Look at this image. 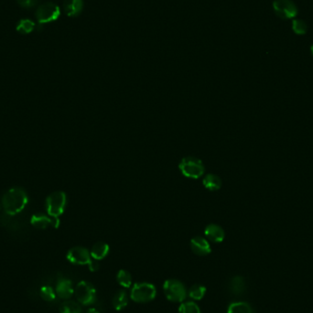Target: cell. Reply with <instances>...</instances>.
Listing matches in <instances>:
<instances>
[{"instance_id":"6da1fadb","label":"cell","mask_w":313,"mask_h":313,"mask_svg":"<svg viewBox=\"0 0 313 313\" xmlns=\"http://www.w3.org/2000/svg\"><path fill=\"white\" fill-rule=\"evenodd\" d=\"M28 202L27 192L22 188H12L6 192L2 199L3 208L9 215H16L22 212Z\"/></svg>"},{"instance_id":"7a4b0ae2","label":"cell","mask_w":313,"mask_h":313,"mask_svg":"<svg viewBox=\"0 0 313 313\" xmlns=\"http://www.w3.org/2000/svg\"><path fill=\"white\" fill-rule=\"evenodd\" d=\"M157 289L153 284L148 282L136 283L133 286L130 297L133 301L138 303H148L154 299Z\"/></svg>"},{"instance_id":"3957f363","label":"cell","mask_w":313,"mask_h":313,"mask_svg":"<svg viewBox=\"0 0 313 313\" xmlns=\"http://www.w3.org/2000/svg\"><path fill=\"white\" fill-rule=\"evenodd\" d=\"M165 296L171 302H183L188 291L182 282L177 279H168L163 285Z\"/></svg>"},{"instance_id":"277c9868","label":"cell","mask_w":313,"mask_h":313,"mask_svg":"<svg viewBox=\"0 0 313 313\" xmlns=\"http://www.w3.org/2000/svg\"><path fill=\"white\" fill-rule=\"evenodd\" d=\"M67 203V196L64 191H55L46 199V210L49 215L59 217L64 213Z\"/></svg>"},{"instance_id":"5b68a950","label":"cell","mask_w":313,"mask_h":313,"mask_svg":"<svg viewBox=\"0 0 313 313\" xmlns=\"http://www.w3.org/2000/svg\"><path fill=\"white\" fill-rule=\"evenodd\" d=\"M179 168L183 175L191 179H198L204 173L202 160L195 157H186L181 160Z\"/></svg>"},{"instance_id":"8992f818","label":"cell","mask_w":313,"mask_h":313,"mask_svg":"<svg viewBox=\"0 0 313 313\" xmlns=\"http://www.w3.org/2000/svg\"><path fill=\"white\" fill-rule=\"evenodd\" d=\"M61 16V10L53 2H46L38 7L36 19L40 24H47L57 21Z\"/></svg>"},{"instance_id":"52a82bcc","label":"cell","mask_w":313,"mask_h":313,"mask_svg":"<svg viewBox=\"0 0 313 313\" xmlns=\"http://www.w3.org/2000/svg\"><path fill=\"white\" fill-rule=\"evenodd\" d=\"M75 297L78 302L85 306H89L96 302V289L90 282L81 281L75 289Z\"/></svg>"},{"instance_id":"ba28073f","label":"cell","mask_w":313,"mask_h":313,"mask_svg":"<svg viewBox=\"0 0 313 313\" xmlns=\"http://www.w3.org/2000/svg\"><path fill=\"white\" fill-rule=\"evenodd\" d=\"M273 9L277 16L283 20H290L297 16V8L292 0H275Z\"/></svg>"},{"instance_id":"9c48e42d","label":"cell","mask_w":313,"mask_h":313,"mask_svg":"<svg viewBox=\"0 0 313 313\" xmlns=\"http://www.w3.org/2000/svg\"><path fill=\"white\" fill-rule=\"evenodd\" d=\"M67 259L74 265H89L92 261L91 253L83 246H75L68 251Z\"/></svg>"},{"instance_id":"30bf717a","label":"cell","mask_w":313,"mask_h":313,"mask_svg":"<svg viewBox=\"0 0 313 313\" xmlns=\"http://www.w3.org/2000/svg\"><path fill=\"white\" fill-rule=\"evenodd\" d=\"M31 223L38 229H46L50 225L57 228L60 224V220L58 217H53L49 214L46 215L43 213H36L32 215Z\"/></svg>"},{"instance_id":"8fae6325","label":"cell","mask_w":313,"mask_h":313,"mask_svg":"<svg viewBox=\"0 0 313 313\" xmlns=\"http://www.w3.org/2000/svg\"><path fill=\"white\" fill-rule=\"evenodd\" d=\"M55 292L59 297L63 299H69L74 295L75 289L70 279L65 277H60L57 281Z\"/></svg>"},{"instance_id":"7c38bea8","label":"cell","mask_w":313,"mask_h":313,"mask_svg":"<svg viewBox=\"0 0 313 313\" xmlns=\"http://www.w3.org/2000/svg\"><path fill=\"white\" fill-rule=\"evenodd\" d=\"M191 248L198 255H206L211 253V245L207 240L201 236L191 239Z\"/></svg>"},{"instance_id":"4fadbf2b","label":"cell","mask_w":313,"mask_h":313,"mask_svg":"<svg viewBox=\"0 0 313 313\" xmlns=\"http://www.w3.org/2000/svg\"><path fill=\"white\" fill-rule=\"evenodd\" d=\"M64 9L68 17L79 16L84 10V0H64Z\"/></svg>"},{"instance_id":"5bb4252c","label":"cell","mask_w":313,"mask_h":313,"mask_svg":"<svg viewBox=\"0 0 313 313\" xmlns=\"http://www.w3.org/2000/svg\"><path fill=\"white\" fill-rule=\"evenodd\" d=\"M204 234L210 241L214 243H221L224 239L223 229L214 223H211L206 226V228L204 230Z\"/></svg>"},{"instance_id":"9a60e30c","label":"cell","mask_w":313,"mask_h":313,"mask_svg":"<svg viewBox=\"0 0 313 313\" xmlns=\"http://www.w3.org/2000/svg\"><path fill=\"white\" fill-rule=\"evenodd\" d=\"M91 256L96 261L102 260L109 253V245L104 242H97L91 249Z\"/></svg>"},{"instance_id":"2e32d148","label":"cell","mask_w":313,"mask_h":313,"mask_svg":"<svg viewBox=\"0 0 313 313\" xmlns=\"http://www.w3.org/2000/svg\"><path fill=\"white\" fill-rule=\"evenodd\" d=\"M113 306L117 310H122L128 306V295L125 289L117 291L113 297Z\"/></svg>"},{"instance_id":"e0dca14e","label":"cell","mask_w":313,"mask_h":313,"mask_svg":"<svg viewBox=\"0 0 313 313\" xmlns=\"http://www.w3.org/2000/svg\"><path fill=\"white\" fill-rule=\"evenodd\" d=\"M227 313H255V311L249 303L245 301H236L229 305Z\"/></svg>"},{"instance_id":"ac0fdd59","label":"cell","mask_w":313,"mask_h":313,"mask_svg":"<svg viewBox=\"0 0 313 313\" xmlns=\"http://www.w3.org/2000/svg\"><path fill=\"white\" fill-rule=\"evenodd\" d=\"M230 290L235 296H240L245 291V281H244L243 276H234L231 279Z\"/></svg>"},{"instance_id":"d6986e66","label":"cell","mask_w":313,"mask_h":313,"mask_svg":"<svg viewBox=\"0 0 313 313\" xmlns=\"http://www.w3.org/2000/svg\"><path fill=\"white\" fill-rule=\"evenodd\" d=\"M203 185L210 191H217L222 186V181L217 175L208 174L203 179Z\"/></svg>"},{"instance_id":"ffe728a7","label":"cell","mask_w":313,"mask_h":313,"mask_svg":"<svg viewBox=\"0 0 313 313\" xmlns=\"http://www.w3.org/2000/svg\"><path fill=\"white\" fill-rule=\"evenodd\" d=\"M34 28H35V22H32V20H29V19H22L18 22L16 31L20 34L27 35L33 32Z\"/></svg>"},{"instance_id":"44dd1931","label":"cell","mask_w":313,"mask_h":313,"mask_svg":"<svg viewBox=\"0 0 313 313\" xmlns=\"http://www.w3.org/2000/svg\"><path fill=\"white\" fill-rule=\"evenodd\" d=\"M205 293H206V287L200 284H195L190 287L188 291V296L191 297V299L201 300L202 297H204Z\"/></svg>"},{"instance_id":"7402d4cb","label":"cell","mask_w":313,"mask_h":313,"mask_svg":"<svg viewBox=\"0 0 313 313\" xmlns=\"http://www.w3.org/2000/svg\"><path fill=\"white\" fill-rule=\"evenodd\" d=\"M60 313H82L79 303L74 300H66L60 307Z\"/></svg>"},{"instance_id":"603a6c76","label":"cell","mask_w":313,"mask_h":313,"mask_svg":"<svg viewBox=\"0 0 313 313\" xmlns=\"http://www.w3.org/2000/svg\"><path fill=\"white\" fill-rule=\"evenodd\" d=\"M117 281L120 286L125 288H128L132 285V277L128 271L121 269L117 273Z\"/></svg>"},{"instance_id":"cb8c5ba5","label":"cell","mask_w":313,"mask_h":313,"mask_svg":"<svg viewBox=\"0 0 313 313\" xmlns=\"http://www.w3.org/2000/svg\"><path fill=\"white\" fill-rule=\"evenodd\" d=\"M179 313H202V311L194 301H186L179 307Z\"/></svg>"},{"instance_id":"d4e9b609","label":"cell","mask_w":313,"mask_h":313,"mask_svg":"<svg viewBox=\"0 0 313 313\" xmlns=\"http://www.w3.org/2000/svg\"><path fill=\"white\" fill-rule=\"evenodd\" d=\"M292 30L297 35H304L308 32V25L302 20H295L292 22Z\"/></svg>"},{"instance_id":"484cf974","label":"cell","mask_w":313,"mask_h":313,"mask_svg":"<svg viewBox=\"0 0 313 313\" xmlns=\"http://www.w3.org/2000/svg\"><path fill=\"white\" fill-rule=\"evenodd\" d=\"M41 296L46 301H53L56 298V292L50 286H44L41 288Z\"/></svg>"},{"instance_id":"4316f807","label":"cell","mask_w":313,"mask_h":313,"mask_svg":"<svg viewBox=\"0 0 313 313\" xmlns=\"http://www.w3.org/2000/svg\"><path fill=\"white\" fill-rule=\"evenodd\" d=\"M17 2L22 8L29 9V8H32V7L36 5L38 0H17Z\"/></svg>"},{"instance_id":"83f0119b","label":"cell","mask_w":313,"mask_h":313,"mask_svg":"<svg viewBox=\"0 0 313 313\" xmlns=\"http://www.w3.org/2000/svg\"><path fill=\"white\" fill-rule=\"evenodd\" d=\"M88 266H89V269H90V271L98 270V268H99V265H98L96 262L93 260L91 261V263L89 265H88Z\"/></svg>"},{"instance_id":"f1b7e54d","label":"cell","mask_w":313,"mask_h":313,"mask_svg":"<svg viewBox=\"0 0 313 313\" xmlns=\"http://www.w3.org/2000/svg\"><path fill=\"white\" fill-rule=\"evenodd\" d=\"M86 313H100L96 308H91L87 310V312Z\"/></svg>"},{"instance_id":"f546056e","label":"cell","mask_w":313,"mask_h":313,"mask_svg":"<svg viewBox=\"0 0 313 313\" xmlns=\"http://www.w3.org/2000/svg\"><path fill=\"white\" fill-rule=\"evenodd\" d=\"M310 51H311V53H312L313 55V45L312 46H311V47H310Z\"/></svg>"}]
</instances>
